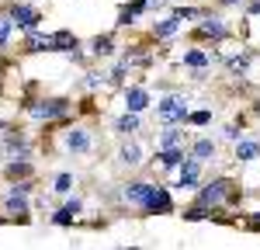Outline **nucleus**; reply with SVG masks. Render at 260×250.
Masks as SVG:
<instances>
[{
  "label": "nucleus",
  "instance_id": "f257e3e1",
  "mask_svg": "<svg viewBox=\"0 0 260 250\" xmlns=\"http://www.w3.org/2000/svg\"><path fill=\"white\" fill-rule=\"evenodd\" d=\"M156 115H160V122L170 125V129H174V125H184L187 115H191V111H187V98H184V94H167V98L156 104Z\"/></svg>",
  "mask_w": 260,
  "mask_h": 250
},
{
  "label": "nucleus",
  "instance_id": "f03ea898",
  "mask_svg": "<svg viewBox=\"0 0 260 250\" xmlns=\"http://www.w3.org/2000/svg\"><path fill=\"white\" fill-rule=\"evenodd\" d=\"M28 195H31V188L24 184V181L14 184L4 195V215L14 219V223H28Z\"/></svg>",
  "mask_w": 260,
  "mask_h": 250
},
{
  "label": "nucleus",
  "instance_id": "7ed1b4c3",
  "mask_svg": "<svg viewBox=\"0 0 260 250\" xmlns=\"http://www.w3.org/2000/svg\"><path fill=\"white\" fill-rule=\"evenodd\" d=\"M236 188H233V181L229 177H215L212 184H205L198 191V198H194V205H201V208H215V205H222V202H229V195H233Z\"/></svg>",
  "mask_w": 260,
  "mask_h": 250
},
{
  "label": "nucleus",
  "instance_id": "20e7f679",
  "mask_svg": "<svg viewBox=\"0 0 260 250\" xmlns=\"http://www.w3.org/2000/svg\"><path fill=\"white\" fill-rule=\"evenodd\" d=\"M142 212H146V215H167V212H174V198H170V191L153 184V191H149V198H146Z\"/></svg>",
  "mask_w": 260,
  "mask_h": 250
},
{
  "label": "nucleus",
  "instance_id": "39448f33",
  "mask_svg": "<svg viewBox=\"0 0 260 250\" xmlns=\"http://www.w3.org/2000/svg\"><path fill=\"white\" fill-rule=\"evenodd\" d=\"M66 111H70V101H66V98H49V101L35 104V111H31V115L42 118V122H52V118H62Z\"/></svg>",
  "mask_w": 260,
  "mask_h": 250
},
{
  "label": "nucleus",
  "instance_id": "423d86ee",
  "mask_svg": "<svg viewBox=\"0 0 260 250\" xmlns=\"http://www.w3.org/2000/svg\"><path fill=\"white\" fill-rule=\"evenodd\" d=\"M7 18L14 21V24H18V28H24V32H28V28H35V24H39V11H35V7H28V4H11V11H7Z\"/></svg>",
  "mask_w": 260,
  "mask_h": 250
},
{
  "label": "nucleus",
  "instance_id": "0eeeda50",
  "mask_svg": "<svg viewBox=\"0 0 260 250\" xmlns=\"http://www.w3.org/2000/svg\"><path fill=\"white\" fill-rule=\"evenodd\" d=\"M149 191H153L149 181H128V184H125V202L142 208V205H146V198H149Z\"/></svg>",
  "mask_w": 260,
  "mask_h": 250
},
{
  "label": "nucleus",
  "instance_id": "6e6552de",
  "mask_svg": "<svg viewBox=\"0 0 260 250\" xmlns=\"http://www.w3.org/2000/svg\"><path fill=\"white\" fill-rule=\"evenodd\" d=\"M80 208H83L80 198H70L62 208L52 212V226H73V219H77V212H80Z\"/></svg>",
  "mask_w": 260,
  "mask_h": 250
},
{
  "label": "nucleus",
  "instance_id": "1a4fd4ad",
  "mask_svg": "<svg viewBox=\"0 0 260 250\" xmlns=\"http://www.w3.org/2000/svg\"><path fill=\"white\" fill-rule=\"evenodd\" d=\"M146 108H149V94H146L142 87H128V90H125V111L142 115Z\"/></svg>",
  "mask_w": 260,
  "mask_h": 250
},
{
  "label": "nucleus",
  "instance_id": "9d476101",
  "mask_svg": "<svg viewBox=\"0 0 260 250\" xmlns=\"http://www.w3.org/2000/svg\"><path fill=\"white\" fill-rule=\"evenodd\" d=\"M4 177H7L11 184H21V181L31 177V164H28V160H11V164L4 167Z\"/></svg>",
  "mask_w": 260,
  "mask_h": 250
},
{
  "label": "nucleus",
  "instance_id": "9b49d317",
  "mask_svg": "<svg viewBox=\"0 0 260 250\" xmlns=\"http://www.w3.org/2000/svg\"><path fill=\"white\" fill-rule=\"evenodd\" d=\"M198 35H201V39H212V42H222L229 32L222 28L219 18H205V21H201V28H198Z\"/></svg>",
  "mask_w": 260,
  "mask_h": 250
},
{
  "label": "nucleus",
  "instance_id": "f8f14e48",
  "mask_svg": "<svg viewBox=\"0 0 260 250\" xmlns=\"http://www.w3.org/2000/svg\"><path fill=\"white\" fill-rule=\"evenodd\" d=\"M201 181V164L198 160H184V170H180V177H177V184H184V188H194Z\"/></svg>",
  "mask_w": 260,
  "mask_h": 250
},
{
  "label": "nucleus",
  "instance_id": "ddd939ff",
  "mask_svg": "<svg viewBox=\"0 0 260 250\" xmlns=\"http://www.w3.org/2000/svg\"><path fill=\"white\" fill-rule=\"evenodd\" d=\"M52 52H77V35L73 32H56L52 35Z\"/></svg>",
  "mask_w": 260,
  "mask_h": 250
},
{
  "label": "nucleus",
  "instance_id": "4468645a",
  "mask_svg": "<svg viewBox=\"0 0 260 250\" xmlns=\"http://www.w3.org/2000/svg\"><path fill=\"white\" fill-rule=\"evenodd\" d=\"M66 149H70V153H87V149H90V136H87L83 129H73V132L66 136Z\"/></svg>",
  "mask_w": 260,
  "mask_h": 250
},
{
  "label": "nucleus",
  "instance_id": "2eb2a0df",
  "mask_svg": "<svg viewBox=\"0 0 260 250\" xmlns=\"http://www.w3.org/2000/svg\"><path fill=\"white\" fill-rule=\"evenodd\" d=\"M4 149H7L14 160H28V139H24V136H7V139H4Z\"/></svg>",
  "mask_w": 260,
  "mask_h": 250
},
{
  "label": "nucleus",
  "instance_id": "dca6fc26",
  "mask_svg": "<svg viewBox=\"0 0 260 250\" xmlns=\"http://www.w3.org/2000/svg\"><path fill=\"white\" fill-rule=\"evenodd\" d=\"M184 160H187V157H184L180 146H174V149H160V153H156V164L160 167H180Z\"/></svg>",
  "mask_w": 260,
  "mask_h": 250
},
{
  "label": "nucleus",
  "instance_id": "f3484780",
  "mask_svg": "<svg viewBox=\"0 0 260 250\" xmlns=\"http://www.w3.org/2000/svg\"><path fill=\"white\" fill-rule=\"evenodd\" d=\"M208 157H215V143H212V139H194V146H191V160L205 164Z\"/></svg>",
  "mask_w": 260,
  "mask_h": 250
},
{
  "label": "nucleus",
  "instance_id": "a211bd4d",
  "mask_svg": "<svg viewBox=\"0 0 260 250\" xmlns=\"http://www.w3.org/2000/svg\"><path fill=\"white\" fill-rule=\"evenodd\" d=\"M208 63H212V56L205 49H187L184 52V66H191V70H205Z\"/></svg>",
  "mask_w": 260,
  "mask_h": 250
},
{
  "label": "nucleus",
  "instance_id": "6ab92c4d",
  "mask_svg": "<svg viewBox=\"0 0 260 250\" xmlns=\"http://www.w3.org/2000/svg\"><path fill=\"white\" fill-rule=\"evenodd\" d=\"M236 157H240V160H257L260 143H253V139H236Z\"/></svg>",
  "mask_w": 260,
  "mask_h": 250
},
{
  "label": "nucleus",
  "instance_id": "aec40b11",
  "mask_svg": "<svg viewBox=\"0 0 260 250\" xmlns=\"http://www.w3.org/2000/svg\"><path fill=\"white\" fill-rule=\"evenodd\" d=\"M121 160H125L128 167H136V164L142 160V149L132 143V139H125V143H121Z\"/></svg>",
  "mask_w": 260,
  "mask_h": 250
},
{
  "label": "nucleus",
  "instance_id": "412c9836",
  "mask_svg": "<svg viewBox=\"0 0 260 250\" xmlns=\"http://www.w3.org/2000/svg\"><path fill=\"white\" fill-rule=\"evenodd\" d=\"M115 129H118L121 136H128V132H136L139 129V115H132V111H125L118 122H115Z\"/></svg>",
  "mask_w": 260,
  "mask_h": 250
},
{
  "label": "nucleus",
  "instance_id": "4be33fe9",
  "mask_svg": "<svg viewBox=\"0 0 260 250\" xmlns=\"http://www.w3.org/2000/svg\"><path fill=\"white\" fill-rule=\"evenodd\" d=\"M177 28H180V21H177V18H170V21H160V24L153 28V35H156V39H170Z\"/></svg>",
  "mask_w": 260,
  "mask_h": 250
},
{
  "label": "nucleus",
  "instance_id": "5701e85b",
  "mask_svg": "<svg viewBox=\"0 0 260 250\" xmlns=\"http://www.w3.org/2000/svg\"><path fill=\"white\" fill-rule=\"evenodd\" d=\"M52 188H56V195H66V191L73 188V174H70V170H62V174H56V181H52Z\"/></svg>",
  "mask_w": 260,
  "mask_h": 250
},
{
  "label": "nucleus",
  "instance_id": "b1692460",
  "mask_svg": "<svg viewBox=\"0 0 260 250\" xmlns=\"http://www.w3.org/2000/svg\"><path fill=\"white\" fill-rule=\"evenodd\" d=\"M225 66H229L233 73H243V70H250V56H246V52H240V56H229V59H225Z\"/></svg>",
  "mask_w": 260,
  "mask_h": 250
},
{
  "label": "nucleus",
  "instance_id": "393cba45",
  "mask_svg": "<svg viewBox=\"0 0 260 250\" xmlns=\"http://www.w3.org/2000/svg\"><path fill=\"white\" fill-rule=\"evenodd\" d=\"M156 143H160V149H174V146L180 143V132H177V129H167V132H160Z\"/></svg>",
  "mask_w": 260,
  "mask_h": 250
},
{
  "label": "nucleus",
  "instance_id": "a878e982",
  "mask_svg": "<svg viewBox=\"0 0 260 250\" xmlns=\"http://www.w3.org/2000/svg\"><path fill=\"white\" fill-rule=\"evenodd\" d=\"M11 32H14V21H11V18H0V49H7Z\"/></svg>",
  "mask_w": 260,
  "mask_h": 250
},
{
  "label": "nucleus",
  "instance_id": "bb28decb",
  "mask_svg": "<svg viewBox=\"0 0 260 250\" xmlns=\"http://www.w3.org/2000/svg\"><path fill=\"white\" fill-rule=\"evenodd\" d=\"M90 49H94V56H108V52H111V39H108V35H104V39H94L90 42Z\"/></svg>",
  "mask_w": 260,
  "mask_h": 250
},
{
  "label": "nucleus",
  "instance_id": "cd10ccee",
  "mask_svg": "<svg viewBox=\"0 0 260 250\" xmlns=\"http://www.w3.org/2000/svg\"><path fill=\"white\" fill-rule=\"evenodd\" d=\"M187 122H194V125L212 122V111H208V108H201V111H191V115H187Z\"/></svg>",
  "mask_w": 260,
  "mask_h": 250
},
{
  "label": "nucleus",
  "instance_id": "c85d7f7f",
  "mask_svg": "<svg viewBox=\"0 0 260 250\" xmlns=\"http://www.w3.org/2000/svg\"><path fill=\"white\" fill-rule=\"evenodd\" d=\"M111 80H115V83H121V80H125V63H118V66L111 70Z\"/></svg>",
  "mask_w": 260,
  "mask_h": 250
},
{
  "label": "nucleus",
  "instance_id": "c756f323",
  "mask_svg": "<svg viewBox=\"0 0 260 250\" xmlns=\"http://www.w3.org/2000/svg\"><path fill=\"white\" fill-rule=\"evenodd\" d=\"M101 83H104V77H98V73H90V77H87V87H101Z\"/></svg>",
  "mask_w": 260,
  "mask_h": 250
},
{
  "label": "nucleus",
  "instance_id": "7c9ffc66",
  "mask_svg": "<svg viewBox=\"0 0 260 250\" xmlns=\"http://www.w3.org/2000/svg\"><path fill=\"white\" fill-rule=\"evenodd\" d=\"M167 0H146V11H156V7H163Z\"/></svg>",
  "mask_w": 260,
  "mask_h": 250
},
{
  "label": "nucleus",
  "instance_id": "2f4dec72",
  "mask_svg": "<svg viewBox=\"0 0 260 250\" xmlns=\"http://www.w3.org/2000/svg\"><path fill=\"white\" fill-rule=\"evenodd\" d=\"M250 229H257V233H260V212L253 215V219H250Z\"/></svg>",
  "mask_w": 260,
  "mask_h": 250
},
{
  "label": "nucleus",
  "instance_id": "473e14b6",
  "mask_svg": "<svg viewBox=\"0 0 260 250\" xmlns=\"http://www.w3.org/2000/svg\"><path fill=\"white\" fill-rule=\"evenodd\" d=\"M250 14H260V0H250Z\"/></svg>",
  "mask_w": 260,
  "mask_h": 250
},
{
  "label": "nucleus",
  "instance_id": "72a5a7b5",
  "mask_svg": "<svg viewBox=\"0 0 260 250\" xmlns=\"http://www.w3.org/2000/svg\"><path fill=\"white\" fill-rule=\"evenodd\" d=\"M219 4H225V7H229V4H240V0H219Z\"/></svg>",
  "mask_w": 260,
  "mask_h": 250
},
{
  "label": "nucleus",
  "instance_id": "f704fd0d",
  "mask_svg": "<svg viewBox=\"0 0 260 250\" xmlns=\"http://www.w3.org/2000/svg\"><path fill=\"white\" fill-rule=\"evenodd\" d=\"M257 115H260V101H257Z\"/></svg>",
  "mask_w": 260,
  "mask_h": 250
},
{
  "label": "nucleus",
  "instance_id": "c9c22d12",
  "mask_svg": "<svg viewBox=\"0 0 260 250\" xmlns=\"http://www.w3.org/2000/svg\"><path fill=\"white\" fill-rule=\"evenodd\" d=\"M0 223H4V215H0Z\"/></svg>",
  "mask_w": 260,
  "mask_h": 250
}]
</instances>
